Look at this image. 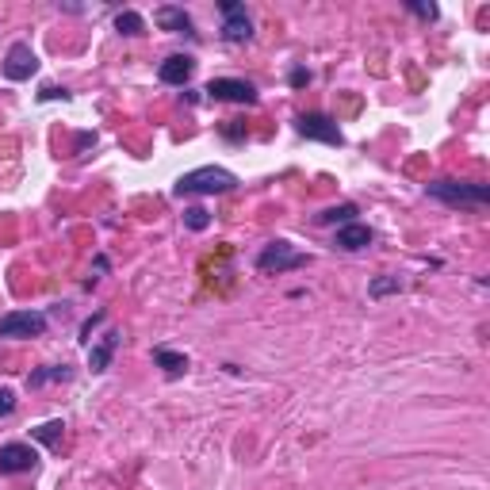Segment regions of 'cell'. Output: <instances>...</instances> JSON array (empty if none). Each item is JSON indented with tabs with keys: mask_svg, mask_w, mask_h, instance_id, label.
I'll use <instances>...</instances> for the list:
<instances>
[{
	"mask_svg": "<svg viewBox=\"0 0 490 490\" xmlns=\"http://www.w3.org/2000/svg\"><path fill=\"white\" fill-rule=\"evenodd\" d=\"M153 364H161L169 380H180L188 372V356L184 353H173V349H153Z\"/></svg>",
	"mask_w": 490,
	"mask_h": 490,
	"instance_id": "5bb4252c",
	"label": "cell"
},
{
	"mask_svg": "<svg viewBox=\"0 0 490 490\" xmlns=\"http://www.w3.org/2000/svg\"><path fill=\"white\" fill-rule=\"evenodd\" d=\"M192 73H196V58H188V54H169L158 69V77L165 85H188Z\"/></svg>",
	"mask_w": 490,
	"mask_h": 490,
	"instance_id": "30bf717a",
	"label": "cell"
},
{
	"mask_svg": "<svg viewBox=\"0 0 490 490\" xmlns=\"http://www.w3.org/2000/svg\"><path fill=\"white\" fill-rule=\"evenodd\" d=\"M306 265V253H299V249H291L288 241H273V245H265V253L257 257V268L261 273H268V276H280V273H291V268H303Z\"/></svg>",
	"mask_w": 490,
	"mask_h": 490,
	"instance_id": "3957f363",
	"label": "cell"
},
{
	"mask_svg": "<svg viewBox=\"0 0 490 490\" xmlns=\"http://www.w3.org/2000/svg\"><path fill=\"white\" fill-rule=\"evenodd\" d=\"M295 131H299L303 138H314V142H326V146H345V135H341V127L330 119V115H299L295 119Z\"/></svg>",
	"mask_w": 490,
	"mask_h": 490,
	"instance_id": "277c9868",
	"label": "cell"
},
{
	"mask_svg": "<svg viewBox=\"0 0 490 490\" xmlns=\"http://www.w3.org/2000/svg\"><path fill=\"white\" fill-rule=\"evenodd\" d=\"M398 288H403V283H398V280H376V283H372V295H376V299H380V295H387V291H398Z\"/></svg>",
	"mask_w": 490,
	"mask_h": 490,
	"instance_id": "44dd1931",
	"label": "cell"
},
{
	"mask_svg": "<svg viewBox=\"0 0 490 490\" xmlns=\"http://www.w3.org/2000/svg\"><path fill=\"white\" fill-rule=\"evenodd\" d=\"M38 73V58L28 43H12L4 54V77L8 81H28V77Z\"/></svg>",
	"mask_w": 490,
	"mask_h": 490,
	"instance_id": "ba28073f",
	"label": "cell"
},
{
	"mask_svg": "<svg viewBox=\"0 0 490 490\" xmlns=\"http://www.w3.org/2000/svg\"><path fill=\"white\" fill-rule=\"evenodd\" d=\"M353 215H356V208H353V203H341V208H330V211H322L318 215V223L322 226H333V223H353Z\"/></svg>",
	"mask_w": 490,
	"mask_h": 490,
	"instance_id": "e0dca14e",
	"label": "cell"
},
{
	"mask_svg": "<svg viewBox=\"0 0 490 490\" xmlns=\"http://www.w3.org/2000/svg\"><path fill=\"white\" fill-rule=\"evenodd\" d=\"M115 31H119V35H142V31H146V20H142L138 12L127 8V12L115 16Z\"/></svg>",
	"mask_w": 490,
	"mask_h": 490,
	"instance_id": "2e32d148",
	"label": "cell"
},
{
	"mask_svg": "<svg viewBox=\"0 0 490 490\" xmlns=\"http://www.w3.org/2000/svg\"><path fill=\"white\" fill-rule=\"evenodd\" d=\"M115 345H119V333H104L96 345H93V353H88V368L93 372H108V364H111V353H115Z\"/></svg>",
	"mask_w": 490,
	"mask_h": 490,
	"instance_id": "4fadbf2b",
	"label": "cell"
},
{
	"mask_svg": "<svg viewBox=\"0 0 490 490\" xmlns=\"http://www.w3.org/2000/svg\"><path fill=\"white\" fill-rule=\"evenodd\" d=\"M153 23H158L161 31H173V35H196V31H192V16L184 8H173V4L153 12Z\"/></svg>",
	"mask_w": 490,
	"mask_h": 490,
	"instance_id": "7c38bea8",
	"label": "cell"
},
{
	"mask_svg": "<svg viewBox=\"0 0 490 490\" xmlns=\"http://www.w3.org/2000/svg\"><path fill=\"white\" fill-rule=\"evenodd\" d=\"M203 93L211 100H230V104H257V88L249 81H238V77H215Z\"/></svg>",
	"mask_w": 490,
	"mask_h": 490,
	"instance_id": "52a82bcc",
	"label": "cell"
},
{
	"mask_svg": "<svg viewBox=\"0 0 490 490\" xmlns=\"http://www.w3.org/2000/svg\"><path fill=\"white\" fill-rule=\"evenodd\" d=\"M184 223H188L192 230H208L211 218H208V211H203V208H188V211H184Z\"/></svg>",
	"mask_w": 490,
	"mask_h": 490,
	"instance_id": "d6986e66",
	"label": "cell"
},
{
	"mask_svg": "<svg viewBox=\"0 0 490 490\" xmlns=\"http://www.w3.org/2000/svg\"><path fill=\"white\" fill-rule=\"evenodd\" d=\"M61 433H66V425H61V421H43L38 429H31L35 441H43L50 448H61Z\"/></svg>",
	"mask_w": 490,
	"mask_h": 490,
	"instance_id": "9a60e30c",
	"label": "cell"
},
{
	"mask_svg": "<svg viewBox=\"0 0 490 490\" xmlns=\"http://www.w3.org/2000/svg\"><path fill=\"white\" fill-rule=\"evenodd\" d=\"M425 192L448 208H483L490 200V184H463V180H433L425 184Z\"/></svg>",
	"mask_w": 490,
	"mask_h": 490,
	"instance_id": "7a4b0ae2",
	"label": "cell"
},
{
	"mask_svg": "<svg viewBox=\"0 0 490 490\" xmlns=\"http://www.w3.org/2000/svg\"><path fill=\"white\" fill-rule=\"evenodd\" d=\"M73 372L61 364V368H43V372H31L28 376V387H43V383H54V380H69Z\"/></svg>",
	"mask_w": 490,
	"mask_h": 490,
	"instance_id": "ac0fdd59",
	"label": "cell"
},
{
	"mask_svg": "<svg viewBox=\"0 0 490 490\" xmlns=\"http://www.w3.org/2000/svg\"><path fill=\"white\" fill-rule=\"evenodd\" d=\"M100 322H104V314H93V318L85 322V326H81V333H85V338H81V341H93V330L100 326Z\"/></svg>",
	"mask_w": 490,
	"mask_h": 490,
	"instance_id": "7402d4cb",
	"label": "cell"
},
{
	"mask_svg": "<svg viewBox=\"0 0 490 490\" xmlns=\"http://www.w3.org/2000/svg\"><path fill=\"white\" fill-rule=\"evenodd\" d=\"M12 414H16V391L0 387V418H12Z\"/></svg>",
	"mask_w": 490,
	"mask_h": 490,
	"instance_id": "ffe728a7",
	"label": "cell"
},
{
	"mask_svg": "<svg viewBox=\"0 0 490 490\" xmlns=\"http://www.w3.org/2000/svg\"><path fill=\"white\" fill-rule=\"evenodd\" d=\"M46 333V314L38 311H12L0 318V338H43Z\"/></svg>",
	"mask_w": 490,
	"mask_h": 490,
	"instance_id": "5b68a950",
	"label": "cell"
},
{
	"mask_svg": "<svg viewBox=\"0 0 490 490\" xmlns=\"http://www.w3.org/2000/svg\"><path fill=\"white\" fill-rule=\"evenodd\" d=\"M410 12H418L421 20H437V8L433 4H410Z\"/></svg>",
	"mask_w": 490,
	"mask_h": 490,
	"instance_id": "603a6c76",
	"label": "cell"
},
{
	"mask_svg": "<svg viewBox=\"0 0 490 490\" xmlns=\"http://www.w3.org/2000/svg\"><path fill=\"white\" fill-rule=\"evenodd\" d=\"M38 468V453L31 445H4L0 448V475H20V471H35Z\"/></svg>",
	"mask_w": 490,
	"mask_h": 490,
	"instance_id": "9c48e42d",
	"label": "cell"
},
{
	"mask_svg": "<svg viewBox=\"0 0 490 490\" xmlns=\"http://www.w3.org/2000/svg\"><path fill=\"white\" fill-rule=\"evenodd\" d=\"M372 226H364V223H345L341 230H338V238H333V245L338 249H345V253H356V249H368L372 245Z\"/></svg>",
	"mask_w": 490,
	"mask_h": 490,
	"instance_id": "8fae6325",
	"label": "cell"
},
{
	"mask_svg": "<svg viewBox=\"0 0 490 490\" xmlns=\"http://www.w3.org/2000/svg\"><path fill=\"white\" fill-rule=\"evenodd\" d=\"M230 188H238V176L218 165H203L176 180V196H223Z\"/></svg>",
	"mask_w": 490,
	"mask_h": 490,
	"instance_id": "6da1fadb",
	"label": "cell"
},
{
	"mask_svg": "<svg viewBox=\"0 0 490 490\" xmlns=\"http://www.w3.org/2000/svg\"><path fill=\"white\" fill-rule=\"evenodd\" d=\"M306 81H311V73H306V69H295V73H291V85H295V88L306 85Z\"/></svg>",
	"mask_w": 490,
	"mask_h": 490,
	"instance_id": "cb8c5ba5",
	"label": "cell"
},
{
	"mask_svg": "<svg viewBox=\"0 0 490 490\" xmlns=\"http://www.w3.org/2000/svg\"><path fill=\"white\" fill-rule=\"evenodd\" d=\"M218 12H223V38L226 43H249L253 20H249V12H245V4H238V0H223Z\"/></svg>",
	"mask_w": 490,
	"mask_h": 490,
	"instance_id": "8992f818",
	"label": "cell"
}]
</instances>
